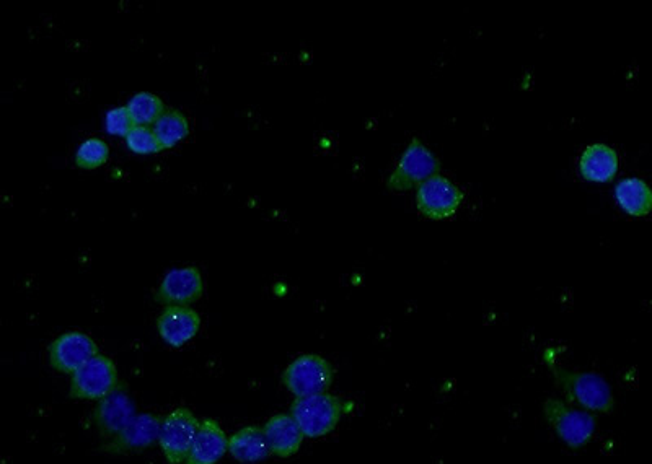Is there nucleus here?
<instances>
[{
    "mask_svg": "<svg viewBox=\"0 0 652 464\" xmlns=\"http://www.w3.org/2000/svg\"><path fill=\"white\" fill-rule=\"evenodd\" d=\"M556 381L563 388L569 403H576L587 412L610 414L615 408L612 388L595 372H569L566 368L551 367Z\"/></svg>",
    "mask_w": 652,
    "mask_h": 464,
    "instance_id": "f257e3e1",
    "label": "nucleus"
},
{
    "mask_svg": "<svg viewBox=\"0 0 652 464\" xmlns=\"http://www.w3.org/2000/svg\"><path fill=\"white\" fill-rule=\"evenodd\" d=\"M346 412L343 399L330 393L313 394L296 398L291 404V416L307 438H320L331 434Z\"/></svg>",
    "mask_w": 652,
    "mask_h": 464,
    "instance_id": "f03ea898",
    "label": "nucleus"
},
{
    "mask_svg": "<svg viewBox=\"0 0 652 464\" xmlns=\"http://www.w3.org/2000/svg\"><path fill=\"white\" fill-rule=\"evenodd\" d=\"M543 414L551 429L569 448L586 447L594 437L597 419L591 412L576 409L561 399L550 398L543 404Z\"/></svg>",
    "mask_w": 652,
    "mask_h": 464,
    "instance_id": "7ed1b4c3",
    "label": "nucleus"
},
{
    "mask_svg": "<svg viewBox=\"0 0 652 464\" xmlns=\"http://www.w3.org/2000/svg\"><path fill=\"white\" fill-rule=\"evenodd\" d=\"M335 380V368L322 355L305 354L292 360L282 373V385L296 398L328 393Z\"/></svg>",
    "mask_w": 652,
    "mask_h": 464,
    "instance_id": "20e7f679",
    "label": "nucleus"
},
{
    "mask_svg": "<svg viewBox=\"0 0 652 464\" xmlns=\"http://www.w3.org/2000/svg\"><path fill=\"white\" fill-rule=\"evenodd\" d=\"M119 386L121 383L113 360L98 354L72 373L71 396L75 399L100 401L118 390Z\"/></svg>",
    "mask_w": 652,
    "mask_h": 464,
    "instance_id": "39448f33",
    "label": "nucleus"
},
{
    "mask_svg": "<svg viewBox=\"0 0 652 464\" xmlns=\"http://www.w3.org/2000/svg\"><path fill=\"white\" fill-rule=\"evenodd\" d=\"M439 170L441 165L436 155L432 154L423 142L413 139L401 155L397 168L388 178V189L393 193H403L408 189L418 188L419 184L429 180L431 176L439 175Z\"/></svg>",
    "mask_w": 652,
    "mask_h": 464,
    "instance_id": "423d86ee",
    "label": "nucleus"
},
{
    "mask_svg": "<svg viewBox=\"0 0 652 464\" xmlns=\"http://www.w3.org/2000/svg\"><path fill=\"white\" fill-rule=\"evenodd\" d=\"M198 427V417L188 408L175 409L162 419L159 443L168 463L181 464L186 461Z\"/></svg>",
    "mask_w": 652,
    "mask_h": 464,
    "instance_id": "0eeeda50",
    "label": "nucleus"
},
{
    "mask_svg": "<svg viewBox=\"0 0 652 464\" xmlns=\"http://www.w3.org/2000/svg\"><path fill=\"white\" fill-rule=\"evenodd\" d=\"M462 202L463 193L459 186L442 175L431 176L419 184L416 191V206L426 219H450L457 214Z\"/></svg>",
    "mask_w": 652,
    "mask_h": 464,
    "instance_id": "6e6552de",
    "label": "nucleus"
},
{
    "mask_svg": "<svg viewBox=\"0 0 652 464\" xmlns=\"http://www.w3.org/2000/svg\"><path fill=\"white\" fill-rule=\"evenodd\" d=\"M204 294V281L198 268L172 269L163 277L155 300L167 307H190Z\"/></svg>",
    "mask_w": 652,
    "mask_h": 464,
    "instance_id": "1a4fd4ad",
    "label": "nucleus"
},
{
    "mask_svg": "<svg viewBox=\"0 0 652 464\" xmlns=\"http://www.w3.org/2000/svg\"><path fill=\"white\" fill-rule=\"evenodd\" d=\"M98 355L97 342L80 331L62 334L49 346V364L61 373H74Z\"/></svg>",
    "mask_w": 652,
    "mask_h": 464,
    "instance_id": "9d476101",
    "label": "nucleus"
},
{
    "mask_svg": "<svg viewBox=\"0 0 652 464\" xmlns=\"http://www.w3.org/2000/svg\"><path fill=\"white\" fill-rule=\"evenodd\" d=\"M134 414L136 409L133 399L129 398L124 385H121L118 390L98 401L93 412V422L102 437L113 438L131 422Z\"/></svg>",
    "mask_w": 652,
    "mask_h": 464,
    "instance_id": "9b49d317",
    "label": "nucleus"
},
{
    "mask_svg": "<svg viewBox=\"0 0 652 464\" xmlns=\"http://www.w3.org/2000/svg\"><path fill=\"white\" fill-rule=\"evenodd\" d=\"M160 425L162 417L154 414L134 416L131 422L113 437V442L106 445L105 450L116 455L146 450L155 442H159Z\"/></svg>",
    "mask_w": 652,
    "mask_h": 464,
    "instance_id": "f8f14e48",
    "label": "nucleus"
},
{
    "mask_svg": "<svg viewBox=\"0 0 652 464\" xmlns=\"http://www.w3.org/2000/svg\"><path fill=\"white\" fill-rule=\"evenodd\" d=\"M201 316L191 307H167L157 318V331L165 344L180 349L199 333Z\"/></svg>",
    "mask_w": 652,
    "mask_h": 464,
    "instance_id": "ddd939ff",
    "label": "nucleus"
},
{
    "mask_svg": "<svg viewBox=\"0 0 652 464\" xmlns=\"http://www.w3.org/2000/svg\"><path fill=\"white\" fill-rule=\"evenodd\" d=\"M229 438L214 419L199 421L186 464H217L227 453Z\"/></svg>",
    "mask_w": 652,
    "mask_h": 464,
    "instance_id": "4468645a",
    "label": "nucleus"
},
{
    "mask_svg": "<svg viewBox=\"0 0 652 464\" xmlns=\"http://www.w3.org/2000/svg\"><path fill=\"white\" fill-rule=\"evenodd\" d=\"M269 453L279 458L296 455L304 442V434L291 414H276L263 427Z\"/></svg>",
    "mask_w": 652,
    "mask_h": 464,
    "instance_id": "2eb2a0df",
    "label": "nucleus"
},
{
    "mask_svg": "<svg viewBox=\"0 0 652 464\" xmlns=\"http://www.w3.org/2000/svg\"><path fill=\"white\" fill-rule=\"evenodd\" d=\"M582 178L592 183H608L617 175L618 155L605 144H592L582 152L579 160Z\"/></svg>",
    "mask_w": 652,
    "mask_h": 464,
    "instance_id": "dca6fc26",
    "label": "nucleus"
},
{
    "mask_svg": "<svg viewBox=\"0 0 652 464\" xmlns=\"http://www.w3.org/2000/svg\"><path fill=\"white\" fill-rule=\"evenodd\" d=\"M227 451H230V455L234 456L235 460L240 461V463H258V461L266 460L271 455L263 429L256 427V425L237 430L229 438Z\"/></svg>",
    "mask_w": 652,
    "mask_h": 464,
    "instance_id": "f3484780",
    "label": "nucleus"
},
{
    "mask_svg": "<svg viewBox=\"0 0 652 464\" xmlns=\"http://www.w3.org/2000/svg\"><path fill=\"white\" fill-rule=\"evenodd\" d=\"M615 199L626 214L644 217L651 211L652 194L648 183L639 178H626L615 186Z\"/></svg>",
    "mask_w": 652,
    "mask_h": 464,
    "instance_id": "a211bd4d",
    "label": "nucleus"
},
{
    "mask_svg": "<svg viewBox=\"0 0 652 464\" xmlns=\"http://www.w3.org/2000/svg\"><path fill=\"white\" fill-rule=\"evenodd\" d=\"M154 132L162 150L173 149L190 134V123L181 111L165 110L154 124Z\"/></svg>",
    "mask_w": 652,
    "mask_h": 464,
    "instance_id": "6ab92c4d",
    "label": "nucleus"
},
{
    "mask_svg": "<svg viewBox=\"0 0 652 464\" xmlns=\"http://www.w3.org/2000/svg\"><path fill=\"white\" fill-rule=\"evenodd\" d=\"M128 108L134 126H152L159 121L160 116L165 113V105L157 95L149 92H141L134 95L133 100L129 101Z\"/></svg>",
    "mask_w": 652,
    "mask_h": 464,
    "instance_id": "aec40b11",
    "label": "nucleus"
},
{
    "mask_svg": "<svg viewBox=\"0 0 652 464\" xmlns=\"http://www.w3.org/2000/svg\"><path fill=\"white\" fill-rule=\"evenodd\" d=\"M108 157H110L108 144L102 139L92 137L80 145L77 155H75V163L82 170H95V168L103 167L108 162Z\"/></svg>",
    "mask_w": 652,
    "mask_h": 464,
    "instance_id": "412c9836",
    "label": "nucleus"
},
{
    "mask_svg": "<svg viewBox=\"0 0 652 464\" xmlns=\"http://www.w3.org/2000/svg\"><path fill=\"white\" fill-rule=\"evenodd\" d=\"M124 139H126V145L133 154L152 155L162 152V147H160L152 127L134 126Z\"/></svg>",
    "mask_w": 652,
    "mask_h": 464,
    "instance_id": "4be33fe9",
    "label": "nucleus"
},
{
    "mask_svg": "<svg viewBox=\"0 0 652 464\" xmlns=\"http://www.w3.org/2000/svg\"><path fill=\"white\" fill-rule=\"evenodd\" d=\"M106 131L111 136L126 137L128 132L134 127L133 118L129 114L126 106H118L113 110L108 111L105 119Z\"/></svg>",
    "mask_w": 652,
    "mask_h": 464,
    "instance_id": "5701e85b",
    "label": "nucleus"
}]
</instances>
